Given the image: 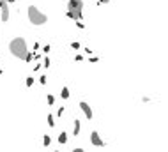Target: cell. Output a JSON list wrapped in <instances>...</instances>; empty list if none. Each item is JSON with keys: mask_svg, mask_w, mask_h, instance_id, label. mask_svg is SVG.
Returning <instances> with one entry per match:
<instances>
[{"mask_svg": "<svg viewBox=\"0 0 168 152\" xmlns=\"http://www.w3.org/2000/svg\"><path fill=\"white\" fill-rule=\"evenodd\" d=\"M9 51L12 57L19 58V60H25L27 53H28V46H27V41L23 37H14L11 43H9Z\"/></svg>", "mask_w": 168, "mask_h": 152, "instance_id": "6da1fadb", "label": "cell"}, {"mask_svg": "<svg viewBox=\"0 0 168 152\" xmlns=\"http://www.w3.org/2000/svg\"><path fill=\"white\" fill-rule=\"evenodd\" d=\"M83 0H69L67 2V12L66 16L78 21V19H83Z\"/></svg>", "mask_w": 168, "mask_h": 152, "instance_id": "7a4b0ae2", "label": "cell"}, {"mask_svg": "<svg viewBox=\"0 0 168 152\" xmlns=\"http://www.w3.org/2000/svg\"><path fill=\"white\" fill-rule=\"evenodd\" d=\"M27 14H28V19H30V23L32 25H44L46 21H48V16L43 12V11H39L35 5H28L27 7Z\"/></svg>", "mask_w": 168, "mask_h": 152, "instance_id": "3957f363", "label": "cell"}, {"mask_svg": "<svg viewBox=\"0 0 168 152\" xmlns=\"http://www.w3.org/2000/svg\"><path fill=\"white\" fill-rule=\"evenodd\" d=\"M0 16H2V23L9 21V4L5 0H0Z\"/></svg>", "mask_w": 168, "mask_h": 152, "instance_id": "277c9868", "label": "cell"}, {"mask_svg": "<svg viewBox=\"0 0 168 152\" xmlns=\"http://www.w3.org/2000/svg\"><path fill=\"white\" fill-rule=\"evenodd\" d=\"M90 142H92L94 147H105V142L101 140V136H99L97 131H92V133H90Z\"/></svg>", "mask_w": 168, "mask_h": 152, "instance_id": "5b68a950", "label": "cell"}, {"mask_svg": "<svg viewBox=\"0 0 168 152\" xmlns=\"http://www.w3.org/2000/svg\"><path fill=\"white\" fill-rule=\"evenodd\" d=\"M80 108H81V112H83V115L90 120L92 117H94V113H92V108H90V104L89 103H85V101H81L80 103Z\"/></svg>", "mask_w": 168, "mask_h": 152, "instance_id": "8992f818", "label": "cell"}, {"mask_svg": "<svg viewBox=\"0 0 168 152\" xmlns=\"http://www.w3.org/2000/svg\"><path fill=\"white\" fill-rule=\"evenodd\" d=\"M73 126H74V129H73V136H78V135H80V129H81V122H80L78 119H74Z\"/></svg>", "mask_w": 168, "mask_h": 152, "instance_id": "52a82bcc", "label": "cell"}, {"mask_svg": "<svg viewBox=\"0 0 168 152\" xmlns=\"http://www.w3.org/2000/svg\"><path fill=\"white\" fill-rule=\"evenodd\" d=\"M58 143H60V145H66V143H67V133H66V131H62V133L58 135Z\"/></svg>", "mask_w": 168, "mask_h": 152, "instance_id": "ba28073f", "label": "cell"}, {"mask_svg": "<svg viewBox=\"0 0 168 152\" xmlns=\"http://www.w3.org/2000/svg\"><path fill=\"white\" fill-rule=\"evenodd\" d=\"M60 97H62V99H69V97H71V94H69V89H67V87H62V90H60Z\"/></svg>", "mask_w": 168, "mask_h": 152, "instance_id": "9c48e42d", "label": "cell"}, {"mask_svg": "<svg viewBox=\"0 0 168 152\" xmlns=\"http://www.w3.org/2000/svg\"><path fill=\"white\" fill-rule=\"evenodd\" d=\"M46 122H48V126H50V128H55V115H51V113H50V115L46 117Z\"/></svg>", "mask_w": 168, "mask_h": 152, "instance_id": "30bf717a", "label": "cell"}, {"mask_svg": "<svg viewBox=\"0 0 168 152\" xmlns=\"http://www.w3.org/2000/svg\"><path fill=\"white\" fill-rule=\"evenodd\" d=\"M50 143H51L50 135H44V138H43V145H44V147H50Z\"/></svg>", "mask_w": 168, "mask_h": 152, "instance_id": "8fae6325", "label": "cell"}, {"mask_svg": "<svg viewBox=\"0 0 168 152\" xmlns=\"http://www.w3.org/2000/svg\"><path fill=\"white\" fill-rule=\"evenodd\" d=\"M46 101H48V104H50V106H53V104H55V96L48 94V96H46Z\"/></svg>", "mask_w": 168, "mask_h": 152, "instance_id": "7c38bea8", "label": "cell"}, {"mask_svg": "<svg viewBox=\"0 0 168 152\" xmlns=\"http://www.w3.org/2000/svg\"><path fill=\"white\" fill-rule=\"evenodd\" d=\"M25 83H27V87H32V85H34V78H32V76H28Z\"/></svg>", "mask_w": 168, "mask_h": 152, "instance_id": "4fadbf2b", "label": "cell"}, {"mask_svg": "<svg viewBox=\"0 0 168 152\" xmlns=\"http://www.w3.org/2000/svg\"><path fill=\"white\" fill-rule=\"evenodd\" d=\"M46 81H48V78H46V76L43 74V76L39 78V83H41V85H46Z\"/></svg>", "mask_w": 168, "mask_h": 152, "instance_id": "5bb4252c", "label": "cell"}, {"mask_svg": "<svg viewBox=\"0 0 168 152\" xmlns=\"http://www.w3.org/2000/svg\"><path fill=\"white\" fill-rule=\"evenodd\" d=\"M76 27L83 30V28H85V23H81V19H78V21H76Z\"/></svg>", "mask_w": 168, "mask_h": 152, "instance_id": "9a60e30c", "label": "cell"}, {"mask_svg": "<svg viewBox=\"0 0 168 152\" xmlns=\"http://www.w3.org/2000/svg\"><path fill=\"white\" fill-rule=\"evenodd\" d=\"M71 48H73V50H80V43H76V41L71 43Z\"/></svg>", "mask_w": 168, "mask_h": 152, "instance_id": "2e32d148", "label": "cell"}, {"mask_svg": "<svg viewBox=\"0 0 168 152\" xmlns=\"http://www.w3.org/2000/svg\"><path fill=\"white\" fill-rule=\"evenodd\" d=\"M50 50H51V46H50V44H44V46H43V53H48Z\"/></svg>", "mask_w": 168, "mask_h": 152, "instance_id": "e0dca14e", "label": "cell"}, {"mask_svg": "<svg viewBox=\"0 0 168 152\" xmlns=\"http://www.w3.org/2000/svg\"><path fill=\"white\" fill-rule=\"evenodd\" d=\"M62 115H64V106H60L58 112H57V117H62Z\"/></svg>", "mask_w": 168, "mask_h": 152, "instance_id": "ac0fdd59", "label": "cell"}, {"mask_svg": "<svg viewBox=\"0 0 168 152\" xmlns=\"http://www.w3.org/2000/svg\"><path fill=\"white\" fill-rule=\"evenodd\" d=\"M50 64H51V62H50V58H48V57H44V67H50Z\"/></svg>", "mask_w": 168, "mask_h": 152, "instance_id": "d6986e66", "label": "cell"}, {"mask_svg": "<svg viewBox=\"0 0 168 152\" xmlns=\"http://www.w3.org/2000/svg\"><path fill=\"white\" fill-rule=\"evenodd\" d=\"M74 60H76V62H81V60H83V55H76Z\"/></svg>", "mask_w": 168, "mask_h": 152, "instance_id": "ffe728a7", "label": "cell"}, {"mask_svg": "<svg viewBox=\"0 0 168 152\" xmlns=\"http://www.w3.org/2000/svg\"><path fill=\"white\" fill-rule=\"evenodd\" d=\"M90 62H94V64L99 62V57H90Z\"/></svg>", "mask_w": 168, "mask_h": 152, "instance_id": "44dd1931", "label": "cell"}, {"mask_svg": "<svg viewBox=\"0 0 168 152\" xmlns=\"http://www.w3.org/2000/svg\"><path fill=\"white\" fill-rule=\"evenodd\" d=\"M110 0H97V4H108Z\"/></svg>", "mask_w": 168, "mask_h": 152, "instance_id": "7402d4cb", "label": "cell"}, {"mask_svg": "<svg viewBox=\"0 0 168 152\" xmlns=\"http://www.w3.org/2000/svg\"><path fill=\"white\" fill-rule=\"evenodd\" d=\"M5 2H7V4H12V2H16V0H5Z\"/></svg>", "mask_w": 168, "mask_h": 152, "instance_id": "603a6c76", "label": "cell"}, {"mask_svg": "<svg viewBox=\"0 0 168 152\" xmlns=\"http://www.w3.org/2000/svg\"><path fill=\"white\" fill-rule=\"evenodd\" d=\"M2 73H4V71H2V67H0V74H2Z\"/></svg>", "mask_w": 168, "mask_h": 152, "instance_id": "cb8c5ba5", "label": "cell"}]
</instances>
